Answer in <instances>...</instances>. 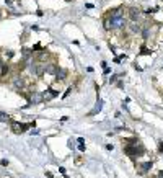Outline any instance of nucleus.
I'll list each match as a JSON object with an SVG mask.
<instances>
[{"label":"nucleus","instance_id":"obj_10","mask_svg":"<svg viewBox=\"0 0 163 178\" xmlns=\"http://www.w3.org/2000/svg\"><path fill=\"white\" fill-rule=\"evenodd\" d=\"M139 168H140V173H147L150 168H152V162H145V163H140L139 165Z\"/></svg>","mask_w":163,"mask_h":178},{"label":"nucleus","instance_id":"obj_5","mask_svg":"<svg viewBox=\"0 0 163 178\" xmlns=\"http://www.w3.org/2000/svg\"><path fill=\"white\" fill-rule=\"evenodd\" d=\"M42 100H44V96H42V93H38V91H33L30 96V101L33 103V105H36V103H41Z\"/></svg>","mask_w":163,"mask_h":178},{"label":"nucleus","instance_id":"obj_17","mask_svg":"<svg viewBox=\"0 0 163 178\" xmlns=\"http://www.w3.org/2000/svg\"><path fill=\"white\" fill-rule=\"evenodd\" d=\"M150 52H152V51H148V49H145V48H144V49H142V54H150Z\"/></svg>","mask_w":163,"mask_h":178},{"label":"nucleus","instance_id":"obj_13","mask_svg":"<svg viewBox=\"0 0 163 178\" xmlns=\"http://www.w3.org/2000/svg\"><path fill=\"white\" fill-rule=\"evenodd\" d=\"M118 16H124L121 8H114V10H111V18H118Z\"/></svg>","mask_w":163,"mask_h":178},{"label":"nucleus","instance_id":"obj_15","mask_svg":"<svg viewBox=\"0 0 163 178\" xmlns=\"http://www.w3.org/2000/svg\"><path fill=\"white\" fill-rule=\"evenodd\" d=\"M7 121H10V116L7 113H4V111H0V123H7Z\"/></svg>","mask_w":163,"mask_h":178},{"label":"nucleus","instance_id":"obj_16","mask_svg":"<svg viewBox=\"0 0 163 178\" xmlns=\"http://www.w3.org/2000/svg\"><path fill=\"white\" fill-rule=\"evenodd\" d=\"M116 79H118V75H113V77L109 79V82H111V84H114V82H116Z\"/></svg>","mask_w":163,"mask_h":178},{"label":"nucleus","instance_id":"obj_12","mask_svg":"<svg viewBox=\"0 0 163 178\" xmlns=\"http://www.w3.org/2000/svg\"><path fill=\"white\" fill-rule=\"evenodd\" d=\"M13 85H15L16 88H20V90H21V88L25 87V82H23V79H18V77H15V80H13Z\"/></svg>","mask_w":163,"mask_h":178},{"label":"nucleus","instance_id":"obj_6","mask_svg":"<svg viewBox=\"0 0 163 178\" xmlns=\"http://www.w3.org/2000/svg\"><path fill=\"white\" fill-rule=\"evenodd\" d=\"M129 30H131V33H132V34H139V33L142 31V26H140V25H139L137 21H131Z\"/></svg>","mask_w":163,"mask_h":178},{"label":"nucleus","instance_id":"obj_11","mask_svg":"<svg viewBox=\"0 0 163 178\" xmlns=\"http://www.w3.org/2000/svg\"><path fill=\"white\" fill-rule=\"evenodd\" d=\"M56 72H57L56 64H46V74H52V75H56Z\"/></svg>","mask_w":163,"mask_h":178},{"label":"nucleus","instance_id":"obj_9","mask_svg":"<svg viewBox=\"0 0 163 178\" xmlns=\"http://www.w3.org/2000/svg\"><path fill=\"white\" fill-rule=\"evenodd\" d=\"M65 77H67V70L65 69H57L56 80H65Z\"/></svg>","mask_w":163,"mask_h":178},{"label":"nucleus","instance_id":"obj_18","mask_svg":"<svg viewBox=\"0 0 163 178\" xmlns=\"http://www.w3.org/2000/svg\"><path fill=\"white\" fill-rule=\"evenodd\" d=\"M0 18H2V11H0Z\"/></svg>","mask_w":163,"mask_h":178},{"label":"nucleus","instance_id":"obj_2","mask_svg":"<svg viewBox=\"0 0 163 178\" xmlns=\"http://www.w3.org/2000/svg\"><path fill=\"white\" fill-rule=\"evenodd\" d=\"M28 69H30V72L33 74L34 77H41L42 74L46 72V64H30L28 65Z\"/></svg>","mask_w":163,"mask_h":178},{"label":"nucleus","instance_id":"obj_4","mask_svg":"<svg viewBox=\"0 0 163 178\" xmlns=\"http://www.w3.org/2000/svg\"><path fill=\"white\" fill-rule=\"evenodd\" d=\"M33 124H20V123H11V129H13V133L20 134V133H25L28 128H31Z\"/></svg>","mask_w":163,"mask_h":178},{"label":"nucleus","instance_id":"obj_1","mask_svg":"<svg viewBox=\"0 0 163 178\" xmlns=\"http://www.w3.org/2000/svg\"><path fill=\"white\" fill-rule=\"evenodd\" d=\"M126 154L131 157V159H135V157H139L140 154H144V145L139 142V140H132V142H129V144H126L124 147Z\"/></svg>","mask_w":163,"mask_h":178},{"label":"nucleus","instance_id":"obj_8","mask_svg":"<svg viewBox=\"0 0 163 178\" xmlns=\"http://www.w3.org/2000/svg\"><path fill=\"white\" fill-rule=\"evenodd\" d=\"M57 95H59L57 91H54V90H51V88H49V90L46 91V93H42V96H44L46 101H49V100H52L54 96H57Z\"/></svg>","mask_w":163,"mask_h":178},{"label":"nucleus","instance_id":"obj_7","mask_svg":"<svg viewBox=\"0 0 163 178\" xmlns=\"http://www.w3.org/2000/svg\"><path fill=\"white\" fill-rule=\"evenodd\" d=\"M129 16H131V20H132V21H137V20H139V16H140V10H139V8H135V7H132L129 10Z\"/></svg>","mask_w":163,"mask_h":178},{"label":"nucleus","instance_id":"obj_3","mask_svg":"<svg viewBox=\"0 0 163 178\" xmlns=\"http://www.w3.org/2000/svg\"><path fill=\"white\" fill-rule=\"evenodd\" d=\"M109 26L113 30H121L126 26V18L124 16H118V18H109Z\"/></svg>","mask_w":163,"mask_h":178},{"label":"nucleus","instance_id":"obj_14","mask_svg":"<svg viewBox=\"0 0 163 178\" xmlns=\"http://www.w3.org/2000/svg\"><path fill=\"white\" fill-rule=\"evenodd\" d=\"M101 100H98V101H96V106H95V108H93V111H91V116H93V114H96V113H98V111H101Z\"/></svg>","mask_w":163,"mask_h":178}]
</instances>
